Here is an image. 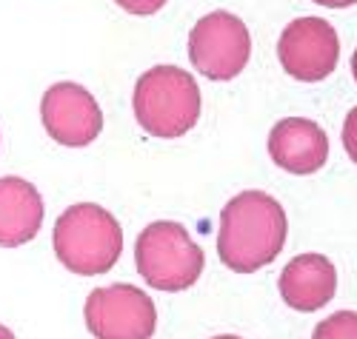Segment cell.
<instances>
[{
    "instance_id": "obj_1",
    "label": "cell",
    "mask_w": 357,
    "mask_h": 339,
    "mask_svg": "<svg viewBox=\"0 0 357 339\" xmlns=\"http://www.w3.org/2000/svg\"><path fill=\"white\" fill-rule=\"evenodd\" d=\"M289 223L283 205L266 191H241L220 211L218 257L237 274H255L278 260Z\"/></svg>"
},
{
    "instance_id": "obj_2",
    "label": "cell",
    "mask_w": 357,
    "mask_h": 339,
    "mask_svg": "<svg viewBox=\"0 0 357 339\" xmlns=\"http://www.w3.org/2000/svg\"><path fill=\"white\" fill-rule=\"evenodd\" d=\"M54 254L72 274L100 276L114 268L123 251V228L98 203H75L54 223Z\"/></svg>"
},
{
    "instance_id": "obj_3",
    "label": "cell",
    "mask_w": 357,
    "mask_h": 339,
    "mask_svg": "<svg viewBox=\"0 0 357 339\" xmlns=\"http://www.w3.org/2000/svg\"><path fill=\"white\" fill-rule=\"evenodd\" d=\"M135 117L152 137H183L200 117V88L195 77L177 66H155L137 77Z\"/></svg>"
},
{
    "instance_id": "obj_4",
    "label": "cell",
    "mask_w": 357,
    "mask_h": 339,
    "mask_svg": "<svg viewBox=\"0 0 357 339\" xmlns=\"http://www.w3.org/2000/svg\"><path fill=\"white\" fill-rule=\"evenodd\" d=\"M135 262L143 280L158 291H186L203 274V251L181 223L158 220L135 242Z\"/></svg>"
},
{
    "instance_id": "obj_5",
    "label": "cell",
    "mask_w": 357,
    "mask_h": 339,
    "mask_svg": "<svg viewBox=\"0 0 357 339\" xmlns=\"http://www.w3.org/2000/svg\"><path fill=\"white\" fill-rule=\"evenodd\" d=\"M252 54L246 23L231 12L203 15L189 32V60L209 80H231L243 72Z\"/></svg>"
},
{
    "instance_id": "obj_6",
    "label": "cell",
    "mask_w": 357,
    "mask_h": 339,
    "mask_svg": "<svg viewBox=\"0 0 357 339\" xmlns=\"http://www.w3.org/2000/svg\"><path fill=\"white\" fill-rule=\"evenodd\" d=\"M83 317L95 339H152L158 325L152 297L129 283L95 288L86 297Z\"/></svg>"
},
{
    "instance_id": "obj_7",
    "label": "cell",
    "mask_w": 357,
    "mask_h": 339,
    "mask_svg": "<svg viewBox=\"0 0 357 339\" xmlns=\"http://www.w3.org/2000/svg\"><path fill=\"white\" fill-rule=\"evenodd\" d=\"M340 54V40L329 20L323 17H297L291 20L278 40V57L289 77L317 83L326 80Z\"/></svg>"
},
{
    "instance_id": "obj_8",
    "label": "cell",
    "mask_w": 357,
    "mask_h": 339,
    "mask_svg": "<svg viewBox=\"0 0 357 339\" xmlns=\"http://www.w3.org/2000/svg\"><path fill=\"white\" fill-rule=\"evenodd\" d=\"M40 120L49 137L69 148L95 143L103 132V111L98 100L77 83H54L40 100Z\"/></svg>"
},
{
    "instance_id": "obj_9",
    "label": "cell",
    "mask_w": 357,
    "mask_h": 339,
    "mask_svg": "<svg viewBox=\"0 0 357 339\" xmlns=\"http://www.w3.org/2000/svg\"><path fill=\"white\" fill-rule=\"evenodd\" d=\"M269 157L289 174H314L329 160V137L314 120L286 117L269 132Z\"/></svg>"
},
{
    "instance_id": "obj_10",
    "label": "cell",
    "mask_w": 357,
    "mask_h": 339,
    "mask_svg": "<svg viewBox=\"0 0 357 339\" xmlns=\"http://www.w3.org/2000/svg\"><path fill=\"white\" fill-rule=\"evenodd\" d=\"M337 291V271L323 254H301L280 271V297L294 311H320Z\"/></svg>"
},
{
    "instance_id": "obj_11",
    "label": "cell",
    "mask_w": 357,
    "mask_h": 339,
    "mask_svg": "<svg viewBox=\"0 0 357 339\" xmlns=\"http://www.w3.org/2000/svg\"><path fill=\"white\" fill-rule=\"evenodd\" d=\"M43 226V197L23 177H0V245L17 249Z\"/></svg>"
},
{
    "instance_id": "obj_12",
    "label": "cell",
    "mask_w": 357,
    "mask_h": 339,
    "mask_svg": "<svg viewBox=\"0 0 357 339\" xmlns=\"http://www.w3.org/2000/svg\"><path fill=\"white\" fill-rule=\"evenodd\" d=\"M312 339H357V311H337L326 317Z\"/></svg>"
},
{
    "instance_id": "obj_13",
    "label": "cell",
    "mask_w": 357,
    "mask_h": 339,
    "mask_svg": "<svg viewBox=\"0 0 357 339\" xmlns=\"http://www.w3.org/2000/svg\"><path fill=\"white\" fill-rule=\"evenodd\" d=\"M343 145H346V154L351 157V163L357 166V106L346 114V123H343Z\"/></svg>"
},
{
    "instance_id": "obj_14",
    "label": "cell",
    "mask_w": 357,
    "mask_h": 339,
    "mask_svg": "<svg viewBox=\"0 0 357 339\" xmlns=\"http://www.w3.org/2000/svg\"><path fill=\"white\" fill-rule=\"evenodd\" d=\"M114 3L129 15H155L166 6V0H114Z\"/></svg>"
},
{
    "instance_id": "obj_15",
    "label": "cell",
    "mask_w": 357,
    "mask_h": 339,
    "mask_svg": "<svg viewBox=\"0 0 357 339\" xmlns=\"http://www.w3.org/2000/svg\"><path fill=\"white\" fill-rule=\"evenodd\" d=\"M317 6H329V9H346V6H354L357 0H314Z\"/></svg>"
},
{
    "instance_id": "obj_16",
    "label": "cell",
    "mask_w": 357,
    "mask_h": 339,
    "mask_svg": "<svg viewBox=\"0 0 357 339\" xmlns=\"http://www.w3.org/2000/svg\"><path fill=\"white\" fill-rule=\"evenodd\" d=\"M0 339H15V333H12L6 325H0Z\"/></svg>"
},
{
    "instance_id": "obj_17",
    "label": "cell",
    "mask_w": 357,
    "mask_h": 339,
    "mask_svg": "<svg viewBox=\"0 0 357 339\" xmlns=\"http://www.w3.org/2000/svg\"><path fill=\"white\" fill-rule=\"evenodd\" d=\"M351 74H354V83H357V49L351 54Z\"/></svg>"
},
{
    "instance_id": "obj_18",
    "label": "cell",
    "mask_w": 357,
    "mask_h": 339,
    "mask_svg": "<svg viewBox=\"0 0 357 339\" xmlns=\"http://www.w3.org/2000/svg\"><path fill=\"white\" fill-rule=\"evenodd\" d=\"M212 339H241V336H234V333H220V336H212Z\"/></svg>"
}]
</instances>
